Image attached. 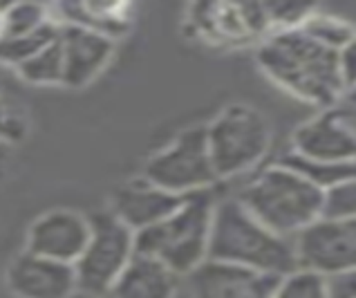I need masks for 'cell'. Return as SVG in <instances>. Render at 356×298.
Returning a JSON list of instances; mask_svg holds the SVG:
<instances>
[{
  "label": "cell",
  "instance_id": "6da1fadb",
  "mask_svg": "<svg viewBox=\"0 0 356 298\" xmlns=\"http://www.w3.org/2000/svg\"><path fill=\"white\" fill-rule=\"evenodd\" d=\"M256 61L273 84L321 110L337 108L343 95L337 52L302 29L271 32L258 45Z\"/></svg>",
  "mask_w": 356,
  "mask_h": 298
},
{
  "label": "cell",
  "instance_id": "7a4b0ae2",
  "mask_svg": "<svg viewBox=\"0 0 356 298\" xmlns=\"http://www.w3.org/2000/svg\"><path fill=\"white\" fill-rule=\"evenodd\" d=\"M209 260L244 267L278 279L298 269L293 238H284L267 229L242 207L236 195L216 202Z\"/></svg>",
  "mask_w": 356,
  "mask_h": 298
},
{
  "label": "cell",
  "instance_id": "3957f363",
  "mask_svg": "<svg viewBox=\"0 0 356 298\" xmlns=\"http://www.w3.org/2000/svg\"><path fill=\"white\" fill-rule=\"evenodd\" d=\"M236 198L253 218L284 238H296L323 215V191L280 162L256 173Z\"/></svg>",
  "mask_w": 356,
  "mask_h": 298
},
{
  "label": "cell",
  "instance_id": "277c9868",
  "mask_svg": "<svg viewBox=\"0 0 356 298\" xmlns=\"http://www.w3.org/2000/svg\"><path fill=\"white\" fill-rule=\"evenodd\" d=\"M216 198L211 191L186 195L179 209L152 227L135 233V253L161 262L186 279L209 260V240Z\"/></svg>",
  "mask_w": 356,
  "mask_h": 298
},
{
  "label": "cell",
  "instance_id": "5b68a950",
  "mask_svg": "<svg viewBox=\"0 0 356 298\" xmlns=\"http://www.w3.org/2000/svg\"><path fill=\"white\" fill-rule=\"evenodd\" d=\"M204 128L218 180H231L253 171L271 148L269 121L249 104H229Z\"/></svg>",
  "mask_w": 356,
  "mask_h": 298
},
{
  "label": "cell",
  "instance_id": "8992f818",
  "mask_svg": "<svg viewBox=\"0 0 356 298\" xmlns=\"http://www.w3.org/2000/svg\"><path fill=\"white\" fill-rule=\"evenodd\" d=\"M88 220L90 240L74 262L76 290L106 298L135 256V231H130L110 209L88 215Z\"/></svg>",
  "mask_w": 356,
  "mask_h": 298
},
{
  "label": "cell",
  "instance_id": "52a82bcc",
  "mask_svg": "<svg viewBox=\"0 0 356 298\" xmlns=\"http://www.w3.org/2000/svg\"><path fill=\"white\" fill-rule=\"evenodd\" d=\"M141 178L175 195L211 191L220 180L211 164L207 128L191 126L181 130L166 148L146 162Z\"/></svg>",
  "mask_w": 356,
  "mask_h": 298
},
{
  "label": "cell",
  "instance_id": "ba28073f",
  "mask_svg": "<svg viewBox=\"0 0 356 298\" xmlns=\"http://www.w3.org/2000/svg\"><path fill=\"white\" fill-rule=\"evenodd\" d=\"M188 32L213 45H247L271 34L258 3H207L188 9Z\"/></svg>",
  "mask_w": 356,
  "mask_h": 298
},
{
  "label": "cell",
  "instance_id": "9c48e42d",
  "mask_svg": "<svg viewBox=\"0 0 356 298\" xmlns=\"http://www.w3.org/2000/svg\"><path fill=\"white\" fill-rule=\"evenodd\" d=\"M298 267L332 276L356 269V218H318L293 238Z\"/></svg>",
  "mask_w": 356,
  "mask_h": 298
},
{
  "label": "cell",
  "instance_id": "30bf717a",
  "mask_svg": "<svg viewBox=\"0 0 356 298\" xmlns=\"http://www.w3.org/2000/svg\"><path fill=\"white\" fill-rule=\"evenodd\" d=\"M291 152L314 162H356V130L341 106L321 110L293 130Z\"/></svg>",
  "mask_w": 356,
  "mask_h": 298
},
{
  "label": "cell",
  "instance_id": "8fae6325",
  "mask_svg": "<svg viewBox=\"0 0 356 298\" xmlns=\"http://www.w3.org/2000/svg\"><path fill=\"white\" fill-rule=\"evenodd\" d=\"M186 283L191 298H273L278 276L207 260L186 276Z\"/></svg>",
  "mask_w": 356,
  "mask_h": 298
},
{
  "label": "cell",
  "instance_id": "7c38bea8",
  "mask_svg": "<svg viewBox=\"0 0 356 298\" xmlns=\"http://www.w3.org/2000/svg\"><path fill=\"white\" fill-rule=\"evenodd\" d=\"M90 240V220L76 211H49L32 224L27 251L43 258L74 265Z\"/></svg>",
  "mask_w": 356,
  "mask_h": 298
},
{
  "label": "cell",
  "instance_id": "4fadbf2b",
  "mask_svg": "<svg viewBox=\"0 0 356 298\" xmlns=\"http://www.w3.org/2000/svg\"><path fill=\"white\" fill-rule=\"evenodd\" d=\"M63 52V86L83 88L99 77L115 54V40L79 25H60L58 34Z\"/></svg>",
  "mask_w": 356,
  "mask_h": 298
},
{
  "label": "cell",
  "instance_id": "5bb4252c",
  "mask_svg": "<svg viewBox=\"0 0 356 298\" xmlns=\"http://www.w3.org/2000/svg\"><path fill=\"white\" fill-rule=\"evenodd\" d=\"M7 285L18 298H70L76 290V274L74 265L25 251L9 265Z\"/></svg>",
  "mask_w": 356,
  "mask_h": 298
},
{
  "label": "cell",
  "instance_id": "9a60e30c",
  "mask_svg": "<svg viewBox=\"0 0 356 298\" xmlns=\"http://www.w3.org/2000/svg\"><path fill=\"white\" fill-rule=\"evenodd\" d=\"M186 195H175L155 184L146 182L144 178L132 180L124 187H119L110 202V211L126 224L130 231H144L152 224L161 222L164 218L179 209Z\"/></svg>",
  "mask_w": 356,
  "mask_h": 298
},
{
  "label": "cell",
  "instance_id": "2e32d148",
  "mask_svg": "<svg viewBox=\"0 0 356 298\" xmlns=\"http://www.w3.org/2000/svg\"><path fill=\"white\" fill-rule=\"evenodd\" d=\"M179 276L168 267L135 253L106 298H175Z\"/></svg>",
  "mask_w": 356,
  "mask_h": 298
},
{
  "label": "cell",
  "instance_id": "e0dca14e",
  "mask_svg": "<svg viewBox=\"0 0 356 298\" xmlns=\"http://www.w3.org/2000/svg\"><path fill=\"white\" fill-rule=\"evenodd\" d=\"M63 25H79L108 38H117L130 27L126 5H60Z\"/></svg>",
  "mask_w": 356,
  "mask_h": 298
},
{
  "label": "cell",
  "instance_id": "ac0fdd59",
  "mask_svg": "<svg viewBox=\"0 0 356 298\" xmlns=\"http://www.w3.org/2000/svg\"><path fill=\"white\" fill-rule=\"evenodd\" d=\"M280 164L300 173L305 180H309L314 187L321 189L323 193L345 180L356 178V162H345V164L314 162V159H305L296 155V152H287V155L280 159Z\"/></svg>",
  "mask_w": 356,
  "mask_h": 298
},
{
  "label": "cell",
  "instance_id": "d6986e66",
  "mask_svg": "<svg viewBox=\"0 0 356 298\" xmlns=\"http://www.w3.org/2000/svg\"><path fill=\"white\" fill-rule=\"evenodd\" d=\"M60 34V25L54 20H49L47 25L25 36L16 38H0V61L7 65H23L25 61L36 56L40 49H45L47 45H52Z\"/></svg>",
  "mask_w": 356,
  "mask_h": 298
},
{
  "label": "cell",
  "instance_id": "ffe728a7",
  "mask_svg": "<svg viewBox=\"0 0 356 298\" xmlns=\"http://www.w3.org/2000/svg\"><path fill=\"white\" fill-rule=\"evenodd\" d=\"M49 20L54 18L49 16V9L45 5H36V3L9 5L0 14V38H16V36L32 34L43 25H47Z\"/></svg>",
  "mask_w": 356,
  "mask_h": 298
},
{
  "label": "cell",
  "instance_id": "44dd1931",
  "mask_svg": "<svg viewBox=\"0 0 356 298\" xmlns=\"http://www.w3.org/2000/svg\"><path fill=\"white\" fill-rule=\"evenodd\" d=\"M18 74L29 84L36 86H54L63 84V52H60L58 38L52 45L40 49L36 56L25 61L23 65H18Z\"/></svg>",
  "mask_w": 356,
  "mask_h": 298
},
{
  "label": "cell",
  "instance_id": "7402d4cb",
  "mask_svg": "<svg viewBox=\"0 0 356 298\" xmlns=\"http://www.w3.org/2000/svg\"><path fill=\"white\" fill-rule=\"evenodd\" d=\"M300 29L309 38L318 40L321 45L334 49V52H339L345 43H350L356 36V29L350 23H345L343 18L332 14H321V12H314L305 20V25Z\"/></svg>",
  "mask_w": 356,
  "mask_h": 298
},
{
  "label": "cell",
  "instance_id": "603a6c76",
  "mask_svg": "<svg viewBox=\"0 0 356 298\" xmlns=\"http://www.w3.org/2000/svg\"><path fill=\"white\" fill-rule=\"evenodd\" d=\"M273 298H327V276L298 267L280 276Z\"/></svg>",
  "mask_w": 356,
  "mask_h": 298
},
{
  "label": "cell",
  "instance_id": "cb8c5ba5",
  "mask_svg": "<svg viewBox=\"0 0 356 298\" xmlns=\"http://www.w3.org/2000/svg\"><path fill=\"white\" fill-rule=\"evenodd\" d=\"M264 14H267L271 32H282V29H300L316 7L300 5V3H264Z\"/></svg>",
  "mask_w": 356,
  "mask_h": 298
},
{
  "label": "cell",
  "instance_id": "d4e9b609",
  "mask_svg": "<svg viewBox=\"0 0 356 298\" xmlns=\"http://www.w3.org/2000/svg\"><path fill=\"white\" fill-rule=\"evenodd\" d=\"M321 218H356V178H350L323 193Z\"/></svg>",
  "mask_w": 356,
  "mask_h": 298
},
{
  "label": "cell",
  "instance_id": "484cf974",
  "mask_svg": "<svg viewBox=\"0 0 356 298\" xmlns=\"http://www.w3.org/2000/svg\"><path fill=\"white\" fill-rule=\"evenodd\" d=\"M27 132V119L16 106L0 99V139L7 143L20 141Z\"/></svg>",
  "mask_w": 356,
  "mask_h": 298
},
{
  "label": "cell",
  "instance_id": "4316f807",
  "mask_svg": "<svg viewBox=\"0 0 356 298\" xmlns=\"http://www.w3.org/2000/svg\"><path fill=\"white\" fill-rule=\"evenodd\" d=\"M337 58H339V74L343 81V88L348 92L356 86V36L339 49Z\"/></svg>",
  "mask_w": 356,
  "mask_h": 298
},
{
  "label": "cell",
  "instance_id": "83f0119b",
  "mask_svg": "<svg viewBox=\"0 0 356 298\" xmlns=\"http://www.w3.org/2000/svg\"><path fill=\"white\" fill-rule=\"evenodd\" d=\"M327 298H356V269L327 276Z\"/></svg>",
  "mask_w": 356,
  "mask_h": 298
},
{
  "label": "cell",
  "instance_id": "f1b7e54d",
  "mask_svg": "<svg viewBox=\"0 0 356 298\" xmlns=\"http://www.w3.org/2000/svg\"><path fill=\"white\" fill-rule=\"evenodd\" d=\"M9 162H12V143L0 139V180L7 175Z\"/></svg>",
  "mask_w": 356,
  "mask_h": 298
},
{
  "label": "cell",
  "instance_id": "f546056e",
  "mask_svg": "<svg viewBox=\"0 0 356 298\" xmlns=\"http://www.w3.org/2000/svg\"><path fill=\"white\" fill-rule=\"evenodd\" d=\"M341 110H343V115L348 117V121L352 123V128L356 130V106H345V104H339Z\"/></svg>",
  "mask_w": 356,
  "mask_h": 298
},
{
  "label": "cell",
  "instance_id": "4dcf8cb0",
  "mask_svg": "<svg viewBox=\"0 0 356 298\" xmlns=\"http://www.w3.org/2000/svg\"><path fill=\"white\" fill-rule=\"evenodd\" d=\"M341 104H345V106H356V86L352 90L345 92V97H343Z\"/></svg>",
  "mask_w": 356,
  "mask_h": 298
}]
</instances>
